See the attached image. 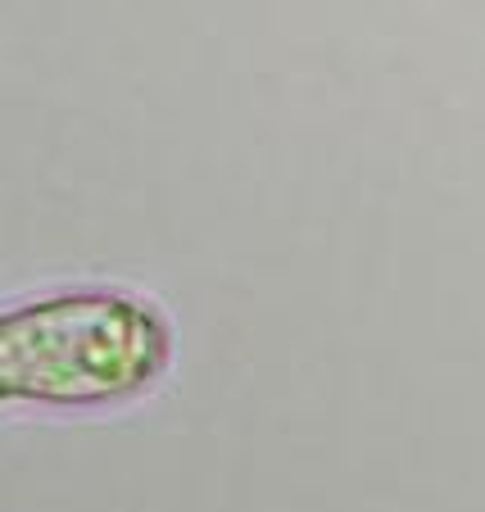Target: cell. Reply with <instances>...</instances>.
Wrapping results in <instances>:
<instances>
[{"label": "cell", "instance_id": "6da1fadb", "mask_svg": "<svg viewBox=\"0 0 485 512\" xmlns=\"http://www.w3.org/2000/svg\"><path fill=\"white\" fill-rule=\"evenodd\" d=\"M173 354L155 304L73 290L0 313V404H114L159 381Z\"/></svg>", "mask_w": 485, "mask_h": 512}]
</instances>
